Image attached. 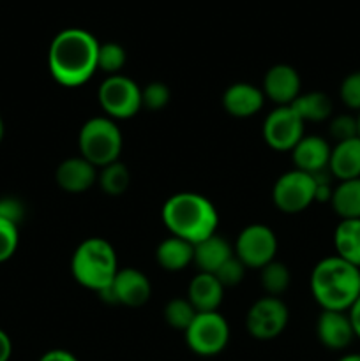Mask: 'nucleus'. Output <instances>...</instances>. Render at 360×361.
<instances>
[{
  "label": "nucleus",
  "mask_w": 360,
  "mask_h": 361,
  "mask_svg": "<svg viewBox=\"0 0 360 361\" xmlns=\"http://www.w3.org/2000/svg\"><path fill=\"white\" fill-rule=\"evenodd\" d=\"M101 42L83 28H66L53 37L48 49V69L53 80L66 88L87 83L97 71Z\"/></svg>",
  "instance_id": "nucleus-1"
},
{
  "label": "nucleus",
  "mask_w": 360,
  "mask_h": 361,
  "mask_svg": "<svg viewBox=\"0 0 360 361\" xmlns=\"http://www.w3.org/2000/svg\"><path fill=\"white\" fill-rule=\"evenodd\" d=\"M162 224L169 235L196 245L215 235L219 215L208 197L198 192H179L164 201L161 210Z\"/></svg>",
  "instance_id": "nucleus-2"
},
{
  "label": "nucleus",
  "mask_w": 360,
  "mask_h": 361,
  "mask_svg": "<svg viewBox=\"0 0 360 361\" xmlns=\"http://www.w3.org/2000/svg\"><path fill=\"white\" fill-rule=\"evenodd\" d=\"M309 284L321 310L348 312L360 296V268L339 256L323 257L314 264Z\"/></svg>",
  "instance_id": "nucleus-3"
},
{
  "label": "nucleus",
  "mask_w": 360,
  "mask_h": 361,
  "mask_svg": "<svg viewBox=\"0 0 360 361\" xmlns=\"http://www.w3.org/2000/svg\"><path fill=\"white\" fill-rule=\"evenodd\" d=\"M116 252L104 238H87L76 247L71 259V274L74 281L85 289H90L99 295L108 286H112L119 271Z\"/></svg>",
  "instance_id": "nucleus-4"
},
{
  "label": "nucleus",
  "mask_w": 360,
  "mask_h": 361,
  "mask_svg": "<svg viewBox=\"0 0 360 361\" xmlns=\"http://www.w3.org/2000/svg\"><path fill=\"white\" fill-rule=\"evenodd\" d=\"M122 130L108 116H94L81 126L78 136L80 155L101 169L116 162L122 152Z\"/></svg>",
  "instance_id": "nucleus-5"
},
{
  "label": "nucleus",
  "mask_w": 360,
  "mask_h": 361,
  "mask_svg": "<svg viewBox=\"0 0 360 361\" xmlns=\"http://www.w3.org/2000/svg\"><path fill=\"white\" fill-rule=\"evenodd\" d=\"M186 344L191 353L201 358L221 355L229 342V326L224 316L215 312H198L186 331Z\"/></svg>",
  "instance_id": "nucleus-6"
},
{
  "label": "nucleus",
  "mask_w": 360,
  "mask_h": 361,
  "mask_svg": "<svg viewBox=\"0 0 360 361\" xmlns=\"http://www.w3.org/2000/svg\"><path fill=\"white\" fill-rule=\"evenodd\" d=\"M99 106L112 120H127L141 109V88L124 74L108 76L97 90Z\"/></svg>",
  "instance_id": "nucleus-7"
},
{
  "label": "nucleus",
  "mask_w": 360,
  "mask_h": 361,
  "mask_svg": "<svg viewBox=\"0 0 360 361\" xmlns=\"http://www.w3.org/2000/svg\"><path fill=\"white\" fill-rule=\"evenodd\" d=\"M316 180L309 173L292 169L275 180L272 187L274 207L282 214H300L314 203Z\"/></svg>",
  "instance_id": "nucleus-8"
},
{
  "label": "nucleus",
  "mask_w": 360,
  "mask_h": 361,
  "mask_svg": "<svg viewBox=\"0 0 360 361\" xmlns=\"http://www.w3.org/2000/svg\"><path fill=\"white\" fill-rule=\"evenodd\" d=\"M289 321V310L277 296H267L256 300L246 314V330L256 341H274L286 330Z\"/></svg>",
  "instance_id": "nucleus-9"
},
{
  "label": "nucleus",
  "mask_w": 360,
  "mask_h": 361,
  "mask_svg": "<svg viewBox=\"0 0 360 361\" xmlns=\"http://www.w3.org/2000/svg\"><path fill=\"white\" fill-rule=\"evenodd\" d=\"M235 256L246 268L261 270L275 259L277 252V236L268 226L249 224L236 236Z\"/></svg>",
  "instance_id": "nucleus-10"
},
{
  "label": "nucleus",
  "mask_w": 360,
  "mask_h": 361,
  "mask_svg": "<svg viewBox=\"0 0 360 361\" xmlns=\"http://www.w3.org/2000/svg\"><path fill=\"white\" fill-rule=\"evenodd\" d=\"M152 284L143 271L136 268H122L116 271L112 286L99 293L101 300L112 305H124L129 309L143 307L150 300Z\"/></svg>",
  "instance_id": "nucleus-11"
},
{
  "label": "nucleus",
  "mask_w": 360,
  "mask_h": 361,
  "mask_svg": "<svg viewBox=\"0 0 360 361\" xmlns=\"http://www.w3.org/2000/svg\"><path fill=\"white\" fill-rule=\"evenodd\" d=\"M304 136V120L292 106H277L265 118L263 140L272 150L292 152Z\"/></svg>",
  "instance_id": "nucleus-12"
},
{
  "label": "nucleus",
  "mask_w": 360,
  "mask_h": 361,
  "mask_svg": "<svg viewBox=\"0 0 360 361\" xmlns=\"http://www.w3.org/2000/svg\"><path fill=\"white\" fill-rule=\"evenodd\" d=\"M265 97L277 106H292L300 95V76L295 67L288 63H275L267 71L261 85Z\"/></svg>",
  "instance_id": "nucleus-13"
},
{
  "label": "nucleus",
  "mask_w": 360,
  "mask_h": 361,
  "mask_svg": "<svg viewBox=\"0 0 360 361\" xmlns=\"http://www.w3.org/2000/svg\"><path fill=\"white\" fill-rule=\"evenodd\" d=\"M316 337L320 344L330 351H342L348 348L355 338L348 312L321 310L316 321Z\"/></svg>",
  "instance_id": "nucleus-14"
},
{
  "label": "nucleus",
  "mask_w": 360,
  "mask_h": 361,
  "mask_svg": "<svg viewBox=\"0 0 360 361\" xmlns=\"http://www.w3.org/2000/svg\"><path fill=\"white\" fill-rule=\"evenodd\" d=\"M265 104V94L254 85L239 81L229 85L222 94V108L235 118H249L261 111Z\"/></svg>",
  "instance_id": "nucleus-15"
},
{
  "label": "nucleus",
  "mask_w": 360,
  "mask_h": 361,
  "mask_svg": "<svg viewBox=\"0 0 360 361\" xmlns=\"http://www.w3.org/2000/svg\"><path fill=\"white\" fill-rule=\"evenodd\" d=\"M330 152L332 147L325 137L309 134V136H304L292 150L293 164H295V169L316 175L328 169Z\"/></svg>",
  "instance_id": "nucleus-16"
},
{
  "label": "nucleus",
  "mask_w": 360,
  "mask_h": 361,
  "mask_svg": "<svg viewBox=\"0 0 360 361\" xmlns=\"http://www.w3.org/2000/svg\"><path fill=\"white\" fill-rule=\"evenodd\" d=\"M97 168L80 157H69L62 161L56 168L55 180L62 190L69 194H81L94 187L97 182Z\"/></svg>",
  "instance_id": "nucleus-17"
},
{
  "label": "nucleus",
  "mask_w": 360,
  "mask_h": 361,
  "mask_svg": "<svg viewBox=\"0 0 360 361\" xmlns=\"http://www.w3.org/2000/svg\"><path fill=\"white\" fill-rule=\"evenodd\" d=\"M224 298V288L212 274L198 271L187 286V300L196 312H215Z\"/></svg>",
  "instance_id": "nucleus-18"
},
{
  "label": "nucleus",
  "mask_w": 360,
  "mask_h": 361,
  "mask_svg": "<svg viewBox=\"0 0 360 361\" xmlns=\"http://www.w3.org/2000/svg\"><path fill=\"white\" fill-rule=\"evenodd\" d=\"M233 256H235V250L229 245L228 240L215 233L194 245L193 263L198 267V271L214 275Z\"/></svg>",
  "instance_id": "nucleus-19"
},
{
  "label": "nucleus",
  "mask_w": 360,
  "mask_h": 361,
  "mask_svg": "<svg viewBox=\"0 0 360 361\" xmlns=\"http://www.w3.org/2000/svg\"><path fill=\"white\" fill-rule=\"evenodd\" d=\"M328 171L339 182L360 178V137L341 141L332 147Z\"/></svg>",
  "instance_id": "nucleus-20"
},
{
  "label": "nucleus",
  "mask_w": 360,
  "mask_h": 361,
  "mask_svg": "<svg viewBox=\"0 0 360 361\" xmlns=\"http://www.w3.org/2000/svg\"><path fill=\"white\" fill-rule=\"evenodd\" d=\"M155 261L166 271L186 270L194 261V245L186 240L169 235L157 245Z\"/></svg>",
  "instance_id": "nucleus-21"
},
{
  "label": "nucleus",
  "mask_w": 360,
  "mask_h": 361,
  "mask_svg": "<svg viewBox=\"0 0 360 361\" xmlns=\"http://www.w3.org/2000/svg\"><path fill=\"white\" fill-rule=\"evenodd\" d=\"M335 256L360 268V219L341 221L334 231Z\"/></svg>",
  "instance_id": "nucleus-22"
},
{
  "label": "nucleus",
  "mask_w": 360,
  "mask_h": 361,
  "mask_svg": "<svg viewBox=\"0 0 360 361\" xmlns=\"http://www.w3.org/2000/svg\"><path fill=\"white\" fill-rule=\"evenodd\" d=\"M330 204L341 221L360 219V178L339 182L334 187Z\"/></svg>",
  "instance_id": "nucleus-23"
},
{
  "label": "nucleus",
  "mask_w": 360,
  "mask_h": 361,
  "mask_svg": "<svg viewBox=\"0 0 360 361\" xmlns=\"http://www.w3.org/2000/svg\"><path fill=\"white\" fill-rule=\"evenodd\" d=\"M292 108L306 122H325L332 116V101L325 92H307L293 101Z\"/></svg>",
  "instance_id": "nucleus-24"
},
{
  "label": "nucleus",
  "mask_w": 360,
  "mask_h": 361,
  "mask_svg": "<svg viewBox=\"0 0 360 361\" xmlns=\"http://www.w3.org/2000/svg\"><path fill=\"white\" fill-rule=\"evenodd\" d=\"M131 182L129 169L122 162H112V164L101 168L97 173V183L101 190L108 196H122L127 190Z\"/></svg>",
  "instance_id": "nucleus-25"
},
{
  "label": "nucleus",
  "mask_w": 360,
  "mask_h": 361,
  "mask_svg": "<svg viewBox=\"0 0 360 361\" xmlns=\"http://www.w3.org/2000/svg\"><path fill=\"white\" fill-rule=\"evenodd\" d=\"M292 282L289 268L281 261H272L260 270V284L267 296H281Z\"/></svg>",
  "instance_id": "nucleus-26"
},
{
  "label": "nucleus",
  "mask_w": 360,
  "mask_h": 361,
  "mask_svg": "<svg viewBox=\"0 0 360 361\" xmlns=\"http://www.w3.org/2000/svg\"><path fill=\"white\" fill-rule=\"evenodd\" d=\"M196 314V309L191 305V302L187 298L169 300L164 305V310H162L166 324H168L169 328H173V330L180 331H186L187 328H189V324L193 323Z\"/></svg>",
  "instance_id": "nucleus-27"
},
{
  "label": "nucleus",
  "mask_w": 360,
  "mask_h": 361,
  "mask_svg": "<svg viewBox=\"0 0 360 361\" xmlns=\"http://www.w3.org/2000/svg\"><path fill=\"white\" fill-rule=\"evenodd\" d=\"M126 49L119 42H104V44H99L97 69L106 73L108 76L120 74L122 67L126 66Z\"/></svg>",
  "instance_id": "nucleus-28"
},
{
  "label": "nucleus",
  "mask_w": 360,
  "mask_h": 361,
  "mask_svg": "<svg viewBox=\"0 0 360 361\" xmlns=\"http://www.w3.org/2000/svg\"><path fill=\"white\" fill-rule=\"evenodd\" d=\"M328 134L335 143L341 141L353 140L359 137V123H356V116L349 115V113H342V115L334 116L328 123Z\"/></svg>",
  "instance_id": "nucleus-29"
},
{
  "label": "nucleus",
  "mask_w": 360,
  "mask_h": 361,
  "mask_svg": "<svg viewBox=\"0 0 360 361\" xmlns=\"http://www.w3.org/2000/svg\"><path fill=\"white\" fill-rule=\"evenodd\" d=\"M169 102V88L161 81H152L141 88V108L161 111Z\"/></svg>",
  "instance_id": "nucleus-30"
},
{
  "label": "nucleus",
  "mask_w": 360,
  "mask_h": 361,
  "mask_svg": "<svg viewBox=\"0 0 360 361\" xmlns=\"http://www.w3.org/2000/svg\"><path fill=\"white\" fill-rule=\"evenodd\" d=\"M20 226L0 217V263L14 256L20 243Z\"/></svg>",
  "instance_id": "nucleus-31"
},
{
  "label": "nucleus",
  "mask_w": 360,
  "mask_h": 361,
  "mask_svg": "<svg viewBox=\"0 0 360 361\" xmlns=\"http://www.w3.org/2000/svg\"><path fill=\"white\" fill-rule=\"evenodd\" d=\"M339 97L346 108L356 113L360 111V71L349 73L342 80L341 87H339Z\"/></svg>",
  "instance_id": "nucleus-32"
},
{
  "label": "nucleus",
  "mask_w": 360,
  "mask_h": 361,
  "mask_svg": "<svg viewBox=\"0 0 360 361\" xmlns=\"http://www.w3.org/2000/svg\"><path fill=\"white\" fill-rule=\"evenodd\" d=\"M246 270L247 268L244 267L239 259H236V256H233V257H229V259L226 261V263L222 264L217 271H215L214 277L221 282L222 288L224 289L235 288V286H239L240 282L244 281V277H246Z\"/></svg>",
  "instance_id": "nucleus-33"
},
{
  "label": "nucleus",
  "mask_w": 360,
  "mask_h": 361,
  "mask_svg": "<svg viewBox=\"0 0 360 361\" xmlns=\"http://www.w3.org/2000/svg\"><path fill=\"white\" fill-rule=\"evenodd\" d=\"M0 217L14 222L20 226L25 219V204L23 201L14 196H2L0 197Z\"/></svg>",
  "instance_id": "nucleus-34"
},
{
  "label": "nucleus",
  "mask_w": 360,
  "mask_h": 361,
  "mask_svg": "<svg viewBox=\"0 0 360 361\" xmlns=\"http://www.w3.org/2000/svg\"><path fill=\"white\" fill-rule=\"evenodd\" d=\"M37 361H80L73 353L66 351V349H52V351L44 353Z\"/></svg>",
  "instance_id": "nucleus-35"
},
{
  "label": "nucleus",
  "mask_w": 360,
  "mask_h": 361,
  "mask_svg": "<svg viewBox=\"0 0 360 361\" xmlns=\"http://www.w3.org/2000/svg\"><path fill=\"white\" fill-rule=\"evenodd\" d=\"M13 355V342L4 330H0V361H9Z\"/></svg>",
  "instance_id": "nucleus-36"
},
{
  "label": "nucleus",
  "mask_w": 360,
  "mask_h": 361,
  "mask_svg": "<svg viewBox=\"0 0 360 361\" xmlns=\"http://www.w3.org/2000/svg\"><path fill=\"white\" fill-rule=\"evenodd\" d=\"M348 316L352 319L353 331H355V337L360 338V296L356 298V302L353 303L352 309L348 310Z\"/></svg>",
  "instance_id": "nucleus-37"
},
{
  "label": "nucleus",
  "mask_w": 360,
  "mask_h": 361,
  "mask_svg": "<svg viewBox=\"0 0 360 361\" xmlns=\"http://www.w3.org/2000/svg\"><path fill=\"white\" fill-rule=\"evenodd\" d=\"M337 361H360V353H349V355H344Z\"/></svg>",
  "instance_id": "nucleus-38"
},
{
  "label": "nucleus",
  "mask_w": 360,
  "mask_h": 361,
  "mask_svg": "<svg viewBox=\"0 0 360 361\" xmlns=\"http://www.w3.org/2000/svg\"><path fill=\"white\" fill-rule=\"evenodd\" d=\"M4 134H6V126H4V120L2 116H0V143H2L4 140Z\"/></svg>",
  "instance_id": "nucleus-39"
},
{
  "label": "nucleus",
  "mask_w": 360,
  "mask_h": 361,
  "mask_svg": "<svg viewBox=\"0 0 360 361\" xmlns=\"http://www.w3.org/2000/svg\"><path fill=\"white\" fill-rule=\"evenodd\" d=\"M356 123H359V137H360V111L359 115H356Z\"/></svg>",
  "instance_id": "nucleus-40"
}]
</instances>
